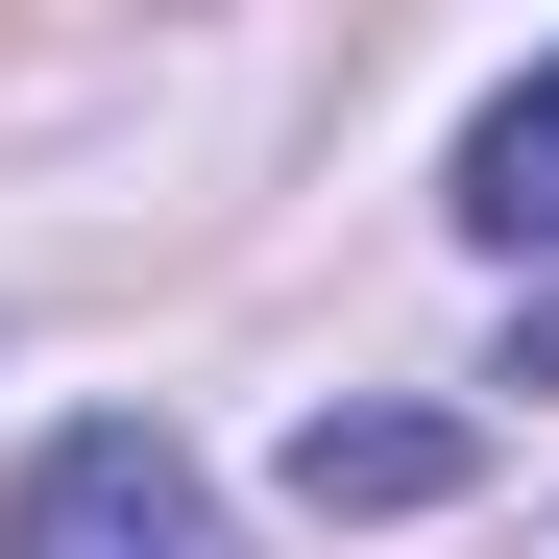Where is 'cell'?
<instances>
[{
  "label": "cell",
  "instance_id": "cell-1",
  "mask_svg": "<svg viewBox=\"0 0 559 559\" xmlns=\"http://www.w3.org/2000/svg\"><path fill=\"white\" fill-rule=\"evenodd\" d=\"M0 559H219V487H195L146 414H73V438L25 462V511H0Z\"/></svg>",
  "mask_w": 559,
  "mask_h": 559
},
{
  "label": "cell",
  "instance_id": "cell-3",
  "mask_svg": "<svg viewBox=\"0 0 559 559\" xmlns=\"http://www.w3.org/2000/svg\"><path fill=\"white\" fill-rule=\"evenodd\" d=\"M462 219H487V243H559V73H511V98L462 122Z\"/></svg>",
  "mask_w": 559,
  "mask_h": 559
},
{
  "label": "cell",
  "instance_id": "cell-2",
  "mask_svg": "<svg viewBox=\"0 0 559 559\" xmlns=\"http://www.w3.org/2000/svg\"><path fill=\"white\" fill-rule=\"evenodd\" d=\"M293 487H317V511H438V487H462V438H438V414H317V438H293Z\"/></svg>",
  "mask_w": 559,
  "mask_h": 559
}]
</instances>
